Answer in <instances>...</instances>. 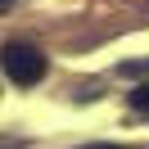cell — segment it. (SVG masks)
Returning <instances> with one entry per match:
<instances>
[{"label":"cell","instance_id":"1","mask_svg":"<svg viewBox=\"0 0 149 149\" xmlns=\"http://www.w3.org/2000/svg\"><path fill=\"white\" fill-rule=\"evenodd\" d=\"M0 68L9 72L14 86H36L41 77H45V54H41L36 45H23V41H9V45L0 50Z\"/></svg>","mask_w":149,"mask_h":149},{"label":"cell","instance_id":"2","mask_svg":"<svg viewBox=\"0 0 149 149\" xmlns=\"http://www.w3.org/2000/svg\"><path fill=\"white\" fill-rule=\"evenodd\" d=\"M131 109H136L140 118H149V81H145V86H136V91H131Z\"/></svg>","mask_w":149,"mask_h":149},{"label":"cell","instance_id":"3","mask_svg":"<svg viewBox=\"0 0 149 149\" xmlns=\"http://www.w3.org/2000/svg\"><path fill=\"white\" fill-rule=\"evenodd\" d=\"M122 72H127V77H140V72H149V59H145V63H122Z\"/></svg>","mask_w":149,"mask_h":149},{"label":"cell","instance_id":"4","mask_svg":"<svg viewBox=\"0 0 149 149\" xmlns=\"http://www.w3.org/2000/svg\"><path fill=\"white\" fill-rule=\"evenodd\" d=\"M100 149H118V145H100Z\"/></svg>","mask_w":149,"mask_h":149}]
</instances>
